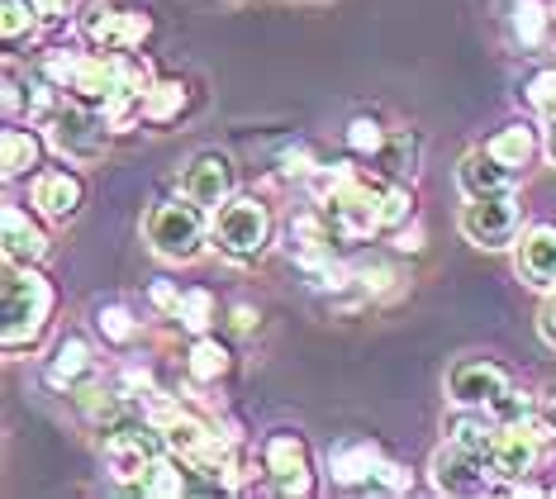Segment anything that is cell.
I'll return each mask as SVG.
<instances>
[{
	"instance_id": "6da1fadb",
	"label": "cell",
	"mask_w": 556,
	"mask_h": 499,
	"mask_svg": "<svg viewBox=\"0 0 556 499\" xmlns=\"http://www.w3.org/2000/svg\"><path fill=\"white\" fill-rule=\"evenodd\" d=\"M53 314V286L34 262H5V352H24L39 342V333Z\"/></svg>"
},
{
	"instance_id": "7a4b0ae2",
	"label": "cell",
	"mask_w": 556,
	"mask_h": 499,
	"mask_svg": "<svg viewBox=\"0 0 556 499\" xmlns=\"http://www.w3.org/2000/svg\"><path fill=\"white\" fill-rule=\"evenodd\" d=\"M210 238H214V248L233 262L262 258L271 242V210L252 196H229L219 204V214H214Z\"/></svg>"
},
{
	"instance_id": "3957f363",
	"label": "cell",
	"mask_w": 556,
	"mask_h": 499,
	"mask_svg": "<svg viewBox=\"0 0 556 499\" xmlns=\"http://www.w3.org/2000/svg\"><path fill=\"white\" fill-rule=\"evenodd\" d=\"M205 204H195L191 196L186 200H162L153 204V214L143 220V234L148 242H153V252L157 258H167V262H191L200 258V248H205Z\"/></svg>"
},
{
	"instance_id": "277c9868",
	"label": "cell",
	"mask_w": 556,
	"mask_h": 499,
	"mask_svg": "<svg viewBox=\"0 0 556 499\" xmlns=\"http://www.w3.org/2000/svg\"><path fill=\"white\" fill-rule=\"evenodd\" d=\"M48 144L72 162H96L110 148V120L105 110H91L86 100H67L48 114Z\"/></svg>"
},
{
	"instance_id": "5b68a950",
	"label": "cell",
	"mask_w": 556,
	"mask_h": 499,
	"mask_svg": "<svg viewBox=\"0 0 556 499\" xmlns=\"http://www.w3.org/2000/svg\"><path fill=\"white\" fill-rule=\"evenodd\" d=\"M381 196H386V186H371V182H362V176H352L343 190H333V196L324 200V220L348 242L376 238L386 228L381 224Z\"/></svg>"
},
{
	"instance_id": "8992f818",
	"label": "cell",
	"mask_w": 556,
	"mask_h": 499,
	"mask_svg": "<svg viewBox=\"0 0 556 499\" xmlns=\"http://www.w3.org/2000/svg\"><path fill=\"white\" fill-rule=\"evenodd\" d=\"M518 224H523V210H518L514 190H500V196H471V204L462 210V234L476 242V248H509L518 238Z\"/></svg>"
},
{
	"instance_id": "52a82bcc",
	"label": "cell",
	"mask_w": 556,
	"mask_h": 499,
	"mask_svg": "<svg viewBox=\"0 0 556 499\" xmlns=\"http://www.w3.org/2000/svg\"><path fill=\"white\" fill-rule=\"evenodd\" d=\"M542 442H552V433L542 428V419L533 414V419H523V424H504L485 457H490V466H495V476L514 485V481L533 476V466L542 457Z\"/></svg>"
},
{
	"instance_id": "ba28073f",
	"label": "cell",
	"mask_w": 556,
	"mask_h": 499,
	"mask_svg": "<svg viewBox=\"0 0 556 499\" xmlns=\"http://www.w3.org/2000/svg\"><path fill=\"white\" fill-rule=\"evenodd\" d=\"M262 462H267V476L281 495H314V466H309V442L290 428H276L267 442H262Z\"/></svg>"
},
{
	"instance_id": "9c48e42d",
	"label": "cell",
	"mask_w": 556,
	"mask_h": 499,
	"mask_svg": "<svg viewBox=\"0 0 556 499\" xmlns=\"http://www.w3.org/2000/svg\"><path fill=\"white\" fill-rule=\"evenodd\" d=\"M490 481H495V466H490L485 452H471V447L452 438L433 452V485L442 495H485Z\"/></svg>"
},
{
	"instance_id": "30bf717a",
	"label": "cell",
	"mask_w": 556,
	"mask_h": 499,
	"mask_svg": "<svg viewBox=\"0 0 556 499\" xmlns=\"http://www.w3.org/2000/svg\"><path fill=\"white\" fill-rule=\"evenodd\" d=\"M162 452H167V442H162V433L153 424H148V433L143 428H124V433H115V438L105 442V471L115 481H124V485H138Z\"/></svg>"
},
{
	"instance_id": "8fae6325",
	"label": "cell",
	"mask_w": 556,
	"mask_h": 499,
	"mask_svg": "<svg viewBox=\"0 0 556 499\" xmlns=\"http://www.w3.org/2000/svg\"><path fill=\"white\" fill-rule=\"evenodd\" d=\"M504 390H509V371L500 362H485V357H466L447 371V395L457 409H490Z\"/></svg>"
},
{
	"instance_id": "7c38bea8",
	"label": "cell",
	"mask_w": 556,
	"mask_h": 499,
	"mask_svg": "<svg viewBox=\"0 0 556 499\" xmlns=\"http://www.w3.org/2000/svg\"><path fill=\"white\" fill-rule=\"evenodd\" d=\"M86 204V182L72 166H48V172L34 176V210L53 224H67L77 220Z\"/></svg>"
},
{
	"instance_id": "4fadbf2b",
	"label": "cell",
	"mask_w": 556,
	"mask_h": 499,
	"mask_svg": "<svg viewBox=\"0 0 556 499\" xmlns=\"http://www.w3.org/2000/svg\"><path fill=\"white\" fill-rule=\"evenodd\" d=\"M181 196H191L195 204H214V210H219V204L233 196L229 152L210 148V152H200V158H191V166L181 172Z\"/></svg>"
},
{
	"instance_id": "5bb4252c",
	"label": "cell",
	"mask_w": 556,
	"mask_h": 499,
	"mask_svg": "<svg viewBox=\"0 0 556 499\" xmlns=\"http://www.w3.org/2000/svg\"><path fill=\"white\" fill-rule=\"evenodd\" d=\"M518 276L538 290L556 286V224H533L518 242Z\"/></svg>"
},
{
	"instance_id": "9a60e30c",
	"label": "cell",
	"mask_w": 556,
	"mask_h": 499,
	"mask_svg": "<svg viewBox=\"0 0 556 499\" xmlns=\"http://www.w3.org/2000/svg\"><path fill=\"white\" fill-rule=\"evenodd\" d=\"M514 166L509 162H500L490 148H476V152H466L462 166H457V182L466 196H500V190H514Z\"/></svg>"
},
{
	"instance_id": "2e32d148",
	"label": "cell",
	"mask_w": 556,
	"mask_h": 499,
	"mask_svg": "<svg viewBox=\"0 0 556 499\" xmlns=\"http://www.w3.org/2000/svg\"><path fill=\"white\" fill-rule=\"evenodd\" d=\"M0 238H5V262H39L48 252V234L39 220H29L24 204H5L0 220Z\"/></svg>"
},
{
	"instance_id": "e0dca14e",
	"label": "cell",
	"mask_w": 556,
	"mask_h": 499,
	"mask_svg": "<svg viewBox=\"0 0 556 499\" xmlns=\"http://www.w3.org/2000/svg\"><path fill=\"white\" fill-rule=\"evenodd\" d=\"M91 376H96L91 348H86V338L67 333V338L58 342L53 362H48V386H58V390H81V386H91Z\"/></svg>"
},
{
	"instance_id": "ac0fdd59",
	"label": "cell",
	"mask_w": 556,
	"mask_h": 499,
	"mask_svg": "<svg viewBox=\"0 0 556 499\" xmlns=\"http://www.w3.org/2000/svg\"><path fill=\"white\" fill-rule=\"evenodd\" d=\"M381 447H376L371 438H357V442H343L333 447V457H328V476H333V485H362L376 476V466H381Z\"/></svg>"
},
{
	"instance_id": "d6986e66",
	"label": "cell",
	"mask_w": 556,
	"mask_h": 499,
	"mask_svg": "<svg viewBox=\"0 0 556 499\" xmlns=\"http://www.w3.org/2000/svg\"><path fill=\"white\" fill-rule=\"evenodd\" d=\"M43 162V138L34 129H5L0 134V172H5V182H20L24 172H39Z\"/></svg>"
},
{
	"instance_id": "ffe728a7",
	"label": "cell",
	"mask_w": 556,
	"mask_h": 499,
	"mask_svg": "<svg viewBox=\"0 0 556 499\" xmlns=\"http://www.w3.org/2000/svg\"><path fill=\"white\" fill-rule=\"evenodd\" d=\"M500 428L504 424L490 414V409H466L462 404V414L447 419V438L462 442V447H471V452H490V442L500 438Z\"/></svg>"
},
{
	"instance_id": "44dd1931",
	"label": "cell",
	"mask_w": 556,
	"mask_h": 499,
	"mask_svg": "<svg viewBox=\"0 0 556 499\" xmlns=\"http://www.w3.org/2000/svg\"><path fill=\"white\" fill-rule=\"evenodd\" d=\"M328 228H333V224L319 220V214H300V220H290V228H286V234H290V258L305 266V272L314 262L328 258Z\"/></svg>"
},
{
	"instance_id": "7402d4cb",
	"label": "cell",
	"mask_w": 556,
	"mask_h": 499,
	"mask_svg": "<svg viewBox=\"0 0 556 499\" xmlns=\"http://www.w3.org/2000/svg\"><path fill=\"white\" fill-rule=\"evenodd\" d=\"M485 148L495 152L500 162H509L514 172H523V166L538 158V129H533V124H504V129L490 138Z\"/></svg>"
},
{
	"instance_id": "603a6c76",
	"label": "cell",
	"mask_w": 556,
	"mask_h": 499,
	"mask_svg": "<svg viewBox=\"0 0 556 499\" xmlns=\"http://www.w3.org/2000/svg\"><path fill=\"white\" fill-rule=\"evenodd\" d=\"M186 110V82H153L148 86V96H143V120L148 124H172L176 114Z\"/></svg>"
},
{
	"instance_id": "cb8c5ba5",
	"label": "cell",
	"mask_w": 556,
	"mask_h": 499,
	"mask_svg": "<svg viewBox=\"0 0 556 499\" xmlns=\"http://www.w3.org/2000/svg\"><path fill=\"white\" fill-rule=\"evenodd\" d=\"M186 462H172V457H157L153 466H148V476L138 481V490L153 495V499H172V495H186L191 490V476L181 471Z\"/></svg>"
},
{
	"instance_id": "d4e9b609",
	"label": "cell",
	"mask_w": 556,
	"mask_h": 499,
	"mask_svg": "<svg viewBox=\"0 0 556 499\" xmlns=\"http://www.w3.org/2000/svg\"><path fill=\"white\" fill-rule=\"evenodd\" d=\"M191 381H200V386H210V381H219L224 371H229V348H224L219 338H210V333H200L195 348H191Z\"/></svg>"
},
{
	"instance_id": "484cf974",
	"label": "cell",
	"mask_w": 556,
	"mask_h": 499,
	"mask_svg": "<svg viewBox=\"0 0 556 499\" xmlns=\"http://www.w3.org/2000/svg\"><path fill=\"white\" fill-rule=\"evenodd\" d=\"M547 29H552V15L542 0H518L514 5V34L523 48H542L547 43Z\"/></svg>"
},
{
	"instance_id": "4316f807",
	"label": "cell",
	"mask_w": 556,
	"mask_h": 499,
	"mask_svg": "<svg viewBox=\"0 0 556 499\" xmlns=\"http://www.w3.org/2000/svg\"><path fill=\"white\" fill-rule=\"evenodd\" d=\"M348 148L362 152V158H386V148H390L386 124L376 120V114H357V120L348 124Z\"/></svg>"
},
{
	"instance_id": "83f0119b",
	"label": "cell",
	"mask_w": 556,
	"mask_h": 499,
	"mask_svg": "<svg viewBox=\"0 0 556 499\" xmlns=\"http://www.w3.org/2000/svg\"><path fill=\"white\" fill-rule=\"evenodd\" d=\"M39 5L34 0H5V15H0V34H5V43H24V38H34L39 29Z\"/></svg>"
},
{
	"instance_id": "f1b7e54d",
	"label": "cell",
	"mask_w": 556,
	"mask_h": 499,
	"mask_svg": "<svg viewBox=\"0 0 556 499\" xmlns=\"http://www.w3.org/2000/svg\"><path fill=\"white\" fill-rule=\"evenodd\" d=\"M176 319H181V328L195 333V338H200V333H210V324H214V296L205 286H191L181 296V310H176Z\"/></svg>"
},
{
	"instance_id": "f546056e",
	"label": "cell",
	"mask_w": 556,
	"mask_h": 499,
	"mask_svg": "<svg viewBox=\"0 0 556 499\" xmlns=\"http://www.w3.org/2000/svg\"><path fill=\"white\" fill-rule=\"evenodd\" d=\"M96 324H100V333H105V342H115V348H129V342L138 338V319L124 310V304H105Z\"/></svg>"
},
{
	"instance_id": "4dcf8cb0",
	"label": "cell",
	"mask_w": 556,
	"mask_h": 499,
	"mask_svg": "<svg viewBox=\"0 0 556 499\" xmlns=\"http://www.w3.org/2000/svg\"><path fill=\"white\" fill-rule=\"evenodd\" d=\"M523 96H528V105H533L538 114H547V120H556V67H542V72L528 76Z\"/></svg>"
},
{
	"instance_id": "1f68e13d",
	"label": "cell",
	"mask_w": 556,
	"mask_h": 499,
	"mask_svg": "<svg viewBox=\"0 0 556 499\" xmlns=\"http://www.w3.org/2000/svg\"><path fill=\"white\" fill-rule=\"evenodd\" d=\"M115 24H119V10L115 5H86V20H81V29L91 43H105V48H115Z\"/></svg>"
},
{
	"instance_id": "d6a6232c",
	"label": "cell",
	"mask_w": 556,
	"mask_h": 499,
	"mask_svg": "<svg viewBox=\"0 0 556 499\" xmlns=\"http://www.w3.org/2000/svg\"><path fill=\"white\" fill-rule=\"evenodd\" d=\"M490 414H495L500 424H523V419H533V414H538V400H533V395H523V390H514V386H509L495 404H490Z\"/></svg>"
},
{
	"instance_id": "836d02e7",
	"label": "cell",
	"mask_w": 556,
	"mask_h": 499,
	"mask_svg": "<svg viewBox=\"0 0 556 499\" xmlns=\"http://www.w3.org/2000/svg\"><path fill=\"white\" fill-rule=\"evenodd\" d=\"M148 34H153V20L143 10H119V24H115V48H143Z\"/></svg>"
},
{
	"instance_id": "e575fe53",
	"label": "cell",
	"mask_w": 556,
	"mask_h": 499,
	"mask_svg": "<svg viewBox=\"0 0 556 499\" xmlns=\"http://www.w3.org/2000/svg\"><path fill=\"white\" fill-rule=\"evenodd\" d=\"M409 214H414L409 186H386V196H381V224L386 228H404V224H409Z\"/></svg>"
},
{
	"instance_id": "d590c367",
	"label": "cell",
	"mask_w": 556,
	"mask_h": 499,
	"mask_svg": "<svg viewBox=\"0 0 556 499\" xmlns=\"http://www.w3.org/2000/svg\"><path fill=\"white\" fill-rule=\"evenodd\" d=\"M352 176H357V172H352L348 162H333V166H324V162H319V172L309 176V190H314V200L324 204L328 196H333V190H343V186L352 182Z\"/></svg>"
},
{
	"instance_id": "8d00e7d4",
	"label": "cell",
	"mask_w": 556,
	"mask_h": 499,
	"mask_svg": "<svg viewBox=\"0 0 556 499\" xmlns=\"http://www.w3.org/2000/svg\"><path fill=\"white\" fill-rule=\"evenodd\" d=\"M352 276H357L362 290H371V296H386V290H395V280H400V272L386 262H362V266H352Z\"/></svg>"
},
{
	"instance_id": "74e56055",
	"label": "cell",
	"mask_w": 556,
	"mask_h": 499,
	"mask_svg": "<svg viewBox=\"0 0 556 499\" xmlns=\"http://www.w3.org/2000/svg\"><path fill=\"white\" fill-rule=\"evenodd\" d=\"M409 485H414V476H409V471H404L400 462H381V466H376V476H371V481H366V490H386V495H404V490H409Z\"/></svg>"
},
{
	"instance_id": "f35d334b",
	"label": "cell",
	"mask_w": 556,
	"mask_h": 499,
	"mask_svg": "<svg viewBox=\"0 0 556 499\" xmlns=\"http://www.w3.org/2000/svg\"><path fill=\"white\" fill-rule=\"evenodd\" d=\"M281 172L286 176H314V172H319V162H314V152L305 144H295V148L281 152Z\"/></svg>"
},
{
	"instance_id": "ab89813d",
	"label": "cell",
	"mask_w": 556,
	"mask_h": 499,
	"mask_svg": "<svg viewBox=\"0 0 556 499\" xmlns=\"http://www.w3.org/2000/svg\"><path fill=\"white\" fill-rule=\"evenodd\" d=\"M181 296L186 290H176L172 280H153V290H148V300H153L162 314H172V319H176V310H181Z\"/></svg>"
},
{
	"instance_id": "60d3db41",
	"label": "cell",
	"mask_w": 556,
	"mask_h": 499,
	"mask_svg": "<svg viewBox=\"0 0 556 499\" xmlns=\"http://www.w3.org/2000/svg\"><path fill=\"white\" fill-rule=\"evenodd\" d=\"M538 419H542V428H547L552 438H556V381L538 395Z\"/></svg>"
},
{
	"instance_id": "b9f144b4",
	"label": "cell",
	"mask_w": 556,
	"mask_h": 499,
	"mask_svg": "<svg viewBox=\"0 0 556 499\" xmlns=\"http://www.w3.org/2000/svg\"><path fill=\"white\" fill-rule=\"evenodd\" d=\"M29 100H24V86H20V76L15 72H5V114H20Z\"/></svg>"
},
{
	"instance_id": "7bdbcfd3",
	"label": "cell",
	"mask_w": 556,
	"mask_h": 499,
	"mask_svg": "<svg viewBox=\"0 0 556 499\" xmlns=\"http://www.w3.org/2000/svg\"><path fill=\"white\" fill-rule=\"evenodd\" d=\"M542 338L556 348V286H552V296H547V304H542Z\"/></svg>"
},
{
	"instance_id": "ee69618b",
	"label": "cell",
	"mask_w": 556,
	"mask_h": 499,
	"mask_svg": "<svg viewBox=\"0 0 556 499\" xmlns=\"http://www.w3.org/2000/svg\"><path fill=\"white\" fill-rule=\"evenodd\" d=\"M34 5H39L43 20H67L72 15V0H34Z\"/></svg>"
},
{
	"instance_id": "f6af8a7d",
	"label": "cell",
	"mask_w": 556,
	"mask_h": 499,
	"mask_svg": "<svg viewBox=\"0 0 556 499\" xmlns=\"http://www.w3.org/2000/svg\"><path fill=\"white\" fill-rule=\"evenodd\" d=\"M400 252H419L424 248V228L414 224V228H400V242H395Z\"/></svg>"
},
{
	"instance_id": "bcb514c9",
	"label": "cell",
	"mask_w": 556,
	"mask_h": 499,
	"mask_svg": "<svg viewBox=\"0 0 556 499\" xmlns=\"http://www.w3.org/2000/svg\"><path fill=\"white\" fill-rule=\"evenodd\" d=\"M252 319H257V314H252L248 304H238V310H233V328H243V333H248V328H252Z\"/></svg>"
},
{
	"instance_id": "7dc6e473",
	"label": "cell",
	"mask_w": 556,
	"mask_h": 499,
	"mask_svg": "<svg viewBox=\"0 0 556 499\" xmlns=\"http://www.w3.org/2000/svg\"><path fill=\"white\" fill-rule=\"evenodd\" d=\"M547 152H552V162H556V120H547Z\"/></svg>"
},
{
	"instance_id": "c3c4849f",
	"label": "cell",
	"mask_w": 556,
	"mask_h": 499,
	"mask_svg": "<svg viewBox=\"0 0 556 499\" xmlns=\"http://www.w3.org/2000/svg\"><path fill=\"white\" fill-rule=\"evenodd\" d=\"M547 495H552V499H556V481H552V485H547Z\"/></svg>"
}]
</instances>
